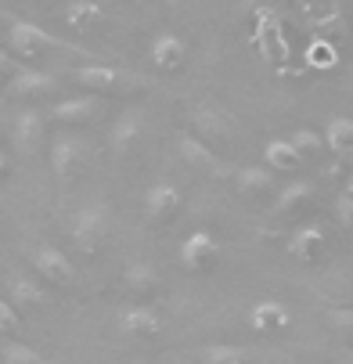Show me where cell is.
Masks as SVG:
<instances>
[{"label": "cell", "mask_w": 353, "mask_h": 364, "mask_svg": "<svg viewBox=\"0 0 353 364\" xmlns=\"http://www.w3.org/2000/svg\"><path fill=\"white\" fill-rule=\"evenodd\" d=\"M55 47L69 50V43L58 40L50 29H43L29 18H8V55L11 58H36V55L55 50Z\"/></svg>", "instance_id": "obj_1"}, {"label": "cell", "mask_w": 353, "mask_h": 364, "mask_svg": "<svg viewBox=\"0 0 353 364\" xmlns=\"http://www.w3.org/2000/svg\"><path fill=\"white\" fill-rule=\"evenodd\" d=\"M109 220H112L109 202L94 198V202L80 205L76 217H72V238L80 242V249H97L101 242H105V235H109Z\"/></svg>", "instance_id": "obj_2"}, {"label": "cell", "mask_w": 353, "mask_h": 364, "mask_svg": "<svg viewBox=\"0 0 353 364\" xmlns=\"http://www.w3.org/2000/svg\"><path fill=\"white\" fill-rule=\"evenodd\" d=\"M220 252H224L220 238H217L213 231H206V228H198V231H191V235L184 238V245H180V264H184V271L206 274V271L217 267Z\"/></svg>", "instance_id": "obj_3"}, {"label": "cell", "mask_w": 353, "mask_h": 364, "mask_svg": "<svg viewBox=\"0 0 353 364\" xmlns=\"http://www.w3.org/2000/svg\"><path fill=\"white\" fill-rule=\"evenodd\" d=\"M33 267L43 274V282H50L55 289H76L80 285V271L76 264L55 245H36L33 249Z\"/></svg>", "instance_id": "obj_4"}, {"label": "cell", "mask_w": 353, "mask_h": 364, "mask_svg": "<svg viewBox=\"0 0 353 364\" xmlns=\"http://www.w3.org/2000/svg\"><path fill=\"white\" fill-rule=\"evenodd\" d=\"M119 328L134 339H159L166 332V321L159 318V310H151L144 303H134V306L119 310Z\"/></svg>", "instance_id": "obj_5"}, {"label": "cell", "mask_w": 353, "mask_h": 364, "mask_svg": "<svg viewBox=\"0 0 353 364\" xmlns=\"http://www.w3.org/2000/svg\"><path fill=\"white\" fill-rule=\"evenodd\" d=\"M97 109H101L97 94H76V97H65V101H58V105H50V112H43V119L62 123V127H76V123L94 119Z\"/></svg>", "instance_id": "obj_6"}, {"label": "cell", "mask_w": 353, "mask_h": 364, "mask_svg": "<svg viewBox=\"0 0 353 364\" xmlns=\"http://www.w3.org/2000/svg\"><path fill=\"white\" fill-rule=\"evenodd\" d=\"M180 210V188L173 181H156L144 191V213L151 220H173Z\"/></svg>", "instance_id": "obj_7"}, {"label": "cell", "mask_w": 353, "mask_h": 364, "mask_svg": "<svg viewBox=\"0 0 353 364\" xmlns=\"http://www.w3.org/2000/svg\"><path fill=\"white\" fill-rule=\"evenodd\" d=\"M43 130H47L43 112H36V109H22V112L15 116V127H11L15 148H18L22 155H36L40 144H43Z\"/></svg>", "instance_id": "obj_8"}, {"label": "cell", "mask_w": 353, "mask_h": 364, "mask_svg": "<svg viewBox=\"0 0 353 364\" xmlns=\"http://www.w3.org/2000/svg\"><path fill=\"white\" fill-rule=\"evenodd\" d=\"M148 55H151V62H156V69L173 73V69H180L184 58H188V40H184L180 33H173V29H163L156 40H151Z\"/></svg>", "instance_id": "obj_9"}, {"label": "cell", "mask_w": 353, "mask_h": 364, "mask_svg": "<svg viewBox=\"0 0 353 364\" xmlns=\"http://www.w3.org/2000/svg\"><path fill=\"white\" fill-rule=\"evenodd\" d=\"M288 321H292V314H288V306L281 299H260L249 310V325L260 336H274V332L288 328Z\"/></svg>", "instance_id": "obj_10"}, {"label": "cell", "mask_w": 353, "mask_h": 364, "mask_svg": "<svg viewBox=\"0 0 353 364\" xmlns=\"http://www.w3.org/2000/svg\"><path fill=\"white\" fill-rule=\"evenodd\" d=\"M55 87H58V76H55V73L29 69V65L15 69L11 80H8V90H11L15 97H40V94H50Z\"/></svg>", "instance_id": "obj_11"}, {"label": "cell", "mask_w": 353, "mask_h": 364, "mask_svg": "<svg viewBox=\"0 0 353 364\" xmlns=\"http://www.w3.org/2000/svg\"><path fill=\"white\" fill-rule=\"evenodd\" d=\"M65 76H69L72 83H80V87H90V90H109V87H119V83L130 80L123 69H116V65H101V62H90V65L69 69Z\"/></svg>", "instance_id": "obj_12"}, {"label": "cell", "mask_w": 353, "mask_h": 364, "mask_svg": "<svg viewBox=\"0 0 353 364\" xmlns=\"http://www.w3.org/2000/svg\"><path fill=\"white\" fill-rule=\"evenodd\" d=\"M50 166H55V173L62 181L76 177L80 166H83V144L76 137H69V134L55 137V141H50Z\"/></svg>", "instance_id": "obj_13"}, {"label": "cell", "mask_w": 353, "mask_h": 364, "mask_svg": "<svg viewBox=\"0 0 353 364\" xmlns=\"http://www.w3.org/2000/svg\"><path fill=\"white\" fill-rule=\"evenodd\" d=\"M328 245V235L321 224H303L299 231H292L288 238V256L292 259H303V264H310V259H317Z\"/></svg>", "instance_id": "obj_14"}, {"label": "cell", "mask_w": 353, "mask_h": 364, "mask_svg": "<svg viewBox=\"0 0 353 364\" xmlns=\"http://www.w3.org/2000/svg\"><path fill=\"white\" fill-rule=\"evenodd\" d=\"M177 148H180V159L195 170H210V173H220V155L195 134H180L177 137Z\"/></svg>", "instance_id": "obj_15"}, {"label": "cell", "mask_w": 353, "mask_h": 364, "mask_svg": "<svg viewBox=\"0 0 353 364\" xmlns=\"http://www.w3.org/2000/svg\"><path fill=\"white\" fill-rule=\"evenodd\" d=\"M62 18L72 26V29H80V33H90V29H97L101 22L109 18V11L97 4V0H69V4L62 8Z\"/></svg>", "instance_id": "obj_16"}, {"label": "cell", "mask_w": 353, "mask_h": 364, "mask_svg": "<svg viewBox=\"0 0 353 364\" xmlns=\"http://www.w3.org/2000/svg\"><path fill=\"white\" fill-rule=\"evenodd\" d=\"M264 163H267L271 173H292V170L303 166V155L292 148L288 137H274V141L264 144Z\"/></svg>", "instance_id": "obj_17"}, {"label": "cell", "mask_w": 353, "mask_h": 364, "mask_svg": "<svg viewBox=\"0 0 353 364\" xmlns=\"http://www.w3.org/2000/svg\"><path fill=\"white\" fill-rule=\"evenodd\" d=\"M141 134H144V119H141V112H123V116H119V119L112 123L109 144H112V151L126 155L130 148H137Z\"/></svg>", "instance_id": "obj_18"}, {"label": "cell", "mask_w": 353, "mask_h": 364, "mask_svg": "<svg viewBox=\"0 0 353 364\" xmlns=\"http://www.w3.org/2000/svg\"><path fill=\"white\" fill-rule=\"evenodd\" d=\"M123 285H126V292H130V296H137V299H148L151 292L159 289V271L151 267V264H144V259H137V264H130V267H126V274H123Z\"/></svg>", "instance_id": "obj_19"}, {"label": "cell", "mask_w": 353, "mask_h": 364, "mask_svg": "<svg viewBox=\"0 0 353 364\" xmlns=\"http://www.w3.org/2000/svg\"><path fill=\"white\" fill-rule=\"evenodd\" d=\"M234 181H238V191L249 198H260V195L274 191V173L267 166H241L234 173Z\"/></svg>", "instance_id": "obj_20"}, {"label": "cell", "mask_w": 353, "mask_h": 364, "mask_svg": "<svg viewBox=\"0 0 353 364\" xmlns=\"http://www.w3.org/2000/svg\"><path fill=\"white\" fill-rule=\"evenodd\" d=\"M314 198V184L310 181H292V184H285L281 191H278V202H274V213H281V217H288V213H295V210H303Z\"/></svg>", "instance_id": "obj_21"}, {"label": "cell", "mask_w": 353, "mask_h": 364, "mask_svg": "<svg viewBox=\"0 0 353 364\" xmlns=\"http://www.w3.org/2000/svg\"><path fill=\"white\" fill-rule=\"evenodd\" d=\"M321 137H325V148H332V151H339V155L353 151V119H346V116H332Z\"/></svg>", "instance_id": "obj_22"}, {"label": "cell", "mask_w": 353, "mask_h": 364, "mask_svg": "<svg viewBox=\"0 0 353 364\" xmlns=\"http://www.w3.org/2000/svg\"><path fill=\"white\" fill-rule=\"evenodd\" d=\"M11 299L18 303V306H47V289H40L33 278H22V274H15L11 278Z\"/></svg>", "instance_id": "obj_23"}, {"label": "cell", "mask_w": 353, "mask_h": 364, "mask_svg": "<svg viewBox=\"0 0 353 364\" xmlns=\"http://www.w3.org/2000/svg\"><path fill=\"white\" fill-rule=\"evenodd\" d=\"M303 15H307L314 33H332V26L342 22V11L335 4H303Z\"/></svg>", "instance_id": "obj_24"}, {"label": "cell", "mask_w": 353, "mask_h": 364, "mask_svg": "<svg viewBox=\"0 0 353 364\" xmlns=\"http://www.w3.org/2000/svg\"><path fill=\"white\" fill-rule=\"evenodd\" d=\"M202 364H249V353L231 343H210L202 346Z\"/></svg>", "instance_id": "obj_25"}, {"label": "cell", "mask_w": 353, "mask_h": 364, "mask_svg": "<svg viewBox=\"0 0 353 364\" xmlns=\"http://www.w3.org/2000/svg\"><path fill=\"white\" fill-rule=\"evenodd\" d=\"M288 141H292V148H295V151L303 155V159H307V155H314V151H321V148H325V137H321L317 130H310V127L295 130V134H292Z\"/></svg>", "instance_id": "obj_26"}, {"label": "cell", "mask_w": 353, "mask_h": 364, "mask_svg": "<svg viewBox=\"0 0 353 364\" xmlns=\"http://www.w3.org/2000/svg\"><path fill=\"white\" fill-rule=\"evenodd\" d=\"M307 62H310L314 69H332V65H335V47L317 36V40L307 47Z\"/></svg>", "instance_id": "obj_27"}, {"label": "cell", "mask_w": 353, "mask_h": 364, "mask_svg": "<svg viewBox=\"0 0 353 364\" xmlns=\"http://www.w3.org/2000/svg\"><path fill=\"white\" fill-rule=\"evenodd\" d=\"M4 364H47V360L26 343H8L4 346Z\"/></svg>", "instance_id": "obj_28"}, {"label": "cell", "mask_w": 353, "mask_h": 364, "mask_svg": "<svg viewBox=\"0 0 353 364\" xmlns=\"http://www.w3.org/2000/svg\"><path fill=\"white\" fill-rule=\"evenodd\" d=\"M22 328V314H18V306L15 303H8L4 296H0V332L4 336H15Z\"/></svg>", "instance_id": "obj_29"}, {"label": "cell", "mask_w": 353, "mask_h": 364, "mask_svg": "<svg viewBox=\"0 0 353 364\" xmlns=\"http://www.w3.org/2000/svg\"><path fill=\"white\" fill-rule=\"evenodd\" d=\"M328 318H332V325L339 328V336L353 346V306H339V310H332Z\"/></svg>", "instance_id": "obj_30"}, {"label": "cell", "mask_w": 353, "mask_h": 364, "mask_svg": "<svg viewBox=\"0 0 353 364\" xmlns=\"http://www.w3.org/2000/svg\"><path fill=\"white\" fill-rule=\"evenodd\" d=\"M335 220H339L346 231H353V198H349V195H339V198H335Z\"/></svg>", "instance_id": "obj_31"}, {"label": "cell", "mask_w": 353, "mask_h": 364, "mask_svg": "<svg viewBox=\"0 0 353 364\" xmlns=\"http://www.w3.org/2000/svg\"><path fill=\"white\" fill-rule=\"evenodd\" d=\"M198 123L206 127V130H213V134H227V123H224V119H213V112H202Z\"/></svg>", "instance_id": "obj_32"}, {"label": "cell", "mask_w": 353, "mask_h": 364, "mask_svg": "<svg viewBox=\"0 0 353 364\" xmlns=\"http://www.w3.org/2000/svg\"><path fill=\"white\" fill-rule=\"evenodd\" d=\"M15 69H18V65H15V58L8 55V47H0V76H8V80H11Z\"/></svg>", "instance_id": "obj_33"}, {"label": "cell", "mask_w": 353, "mask_h": 364, "mask_svg": "<svg viewBox=\"0 0 353 364\" xmlns=\"http://www.w3.org/2000/svg\"><path fill=\"white\" fill-rule=\"evenodd\" d=\"M8 173V155H4V148H0V177Z\"/></svg>", "instance_id": "obj_34"}, {"label": "cell", "mask_w": 353, "mask_h": 364, "mask_svg": "<svg viewBox=\"0 0 353 364\" xmlns=\"http://www.w3.org/2000/svg\"><path fill=\"white\" fill-rule=\"evenodd\" d=\"M342 195H349V198H353V177H349V184H346V191H342Z\"/></svg>", "instance_id": "obj_35"}, {"label": "cell", "mask_w": 353, "mask_h": 364, "mask_svg": "<svg viewBox=\"0 0 353 364\" xmlns=\"http://www.w3.org/2000/svg\"><path fill=\"white\" fill-rule=\"evenodd\" d=\"M349 364H353V360H349Z\"/></svg>", "instance_id": "obj_36"}]
</instances>
